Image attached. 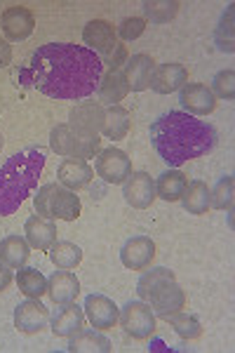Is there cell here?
<instances>
[{
    "label": "cell",
    "mask_w": 235,
    "mask_h": 353,
    "mask_svg": "<svg viewBox=\"0 0 235 353\" xmlns=\"http://www.w3.org/2000/svg\"><path fill=\"white\" fill-rule=\"evenodd\" d=\"M104 64L99 54L83 45L50 43L38 48L28 66L17 73L19 83L31 85L52 99H85L99 88Z\"/></svg>",
    "instance_id": "1"
},
{
    "label": "cell",
    "mask_w": 235,
    "mask_h": 353,
    "mask_svg": "<svg viewBox=\"0 0 235 353\" xmlns=\"http://www.w3.org/2000/svg\"><path fill=\"white\" fill-rule=\"evenodd\" d=\"M216 130L207 121H200L186 111L163 113L151 125V144L170 168L203 158L214 151Z\"/></svg>",
    "instance_id": "2"
},
{
    "label": "cell",
    "mask_w": 235,
    "mask_h": 353,
    "mask_svg": "<svg viewBox=\"0 0 235 353\" xmlns=\"http://www.w3.org/2000/svg\"><path fill=\"white\" fill-rule=\"evenodd\" d=\"M45 153L40 149H26L0 165V217H10L19 210L38 186L40 172L45 168Z\"/></svg>",
    "instance_id": "3"
},
{
    "label": "cell",
    "mask_w": 235,
    "mask_h": 353,
    "mask_svg": "<svg viewBox=\"0 0 235 353\" xmlns=\"http://www.w3.org/2000/svg\"><path fill=\"white\" fill-rule=\"evenodd\" d=\"M33 208L40 217L45 219H64L73 221L80 217V198L76 196V191L66 189L61 184H45L40 186L38 193L33 196Z\"/></svg>",
    "instance_id": "4"
},
{
    "label": "cell",
    "mask_w": 235,
    "mask_h": 353,
    "mask_svg": "<svg viewBox=\"0 0 235 353\" xmlns=\"http://www.w3.org/2000/svg\"><path fill=\"white\" fill-rule=\"evenodd\" d=\"M50 146L59 156L88 161V158H94L101 151V139L99 134L96 137L83 134L76 128H71L68 123H64V125H57L52 132H50Z\"/></svg>",
    "instance_id": "5"
},
{
    "label": "cell",
    "mask_w": 235,
    "mask_h": 353,
    "mask_svg": "<svg viewBox=\"0 0 235 353\" xmlns=\"http://www.w3.org/2000/svg\"><path fill=\"white\" fill-rule=\"evenodd\" d=\"M118 321L132 339H148L156 332V313L144 301H127Z\"/></svg>",
    "instance_id": "6"
},
{
    "label": "cell",
    "mask_w": 235,
    "mask_h": 353,
    "mask_svg": "<svg viewBox=\"0 0 235 353\" xmlns=\"http://www.w3.org/2000/svg\"><path fill=\"white\" fill-rule=\"evenodd\" d=\"M94 170L106 184H123L125 179L132 174V161L127 158V153L120 149H104L96 153Z\"/></svg>",
    "instance_id": "7"
},
{
    "label": "cell",
    "mask_w": 235,
    "mask_h": 353,
    "mask_svg": "<svg viewBox=\"0 0 235 353\" xmlns=\"http://www.w3.org/2000/svg\"><path fill=\"white\" fill-rule=\"evenodd\" d=\"M148 301H151V309L158 318L170 321L174 313L183 311V306H186V292L179 288L176 281H167L148 297Z\"/></svg>",
    "instance_id": "8"
},
{
    "label": "cell",
    "mask_w": 235,
    "mask_h": 353,
    "mask_svg": "<svg viewBox=\"0 0 235 353\" xmlns=\"http://www.w3.org/2000/svg\"><path fill=\"white\" fill-rule=\"evenodd\" d=\"M123 196L132 208L146 210L151 208L153 201L158 198L156 193V181L148 172H132L127 179L123 181Z\"/></svg>",
    "instance_id": "9"
},
{
    "label": "cell",
    "mask_w": 235,
    "mask_h": 353,
    "mask_svg": "<svg viewBox=\"0 0 235 353\" xmlns=\"http://www.w3.org/2000/svg\"><path fill=\"white\" fill-rule=\"evenodd\" d=\"M83 311L94 330H113L120 318V309L116 306V301L108 299L106 294H90L85 299Z\"/></svg>",
    "instance_id": "10"
},
{
    "label": "cell",
    "mask_w": 235,
    "mask_h": 353,
    "mask_svg": "<svg viewBox=\"0 0 235 353\" xmlns=\"http://www.w3.org/2000/svg\"><path fill=\"white\" fill-rule=\"evenodd\" d=\"M50 323V311L45 304H40L38 299L21 301L14 309V327L24 334H38L48 327Z\"/></svg>",
    "instance_id": "11"
},
{
    "label": "cell",
    "mask_w": 235,
    "mask_h": 353,
    "mask_svg": "<svg viewBox=\"0 0 235 353\" xmlns=\"http://www.w3.org/2000/svg\"><path fill=\"white\" fill-rule=\"evenodd\" d=\"M120 259L132 271H144L156 259V243L148 236H134L125 241L123 250H120Z\"/></svg>",
    "instance_id": "12"
},
{
    "label": "cell",
    "mask_w": 235,
    "mask_h": 353,
    "mask_svg": "<svg viewBox=\"0 0 235 353\" xmlns=\"http://www.w3.org/2000/svg\"><path fill=\"white\" fill-rule=\"evenodd\" d=\"M0 24H3V33L8 36V41H26L28 36L36 28V17L28 8H21V5H14V8H8L0 17Z\"/></svg>",
    "instance_id": "13"
},
{
    "label": "cell",
    "mask_w": 235,
    "mask_h": 353,
    "mask_svg": "<svg viewBox=\"0 0 235 353\" xmlns=\"http://www.w3.org/2000/svg\"><path fill=\"white\" fill-rule=\"evenodd\" d=\"M181 106L191 116H207L216 109V97L214 92L203 83H186L179 94Z\"/></svg>",
    "instance_id": "14"
},
{
    "label": "cell",
    "mask_w": 235,
    "mask_h": 353,
    "mask_svg": "<svg viewBox=\"0 0 235 353\" xmlns=\"http://www.w3.org/2000/svg\"><path fill=\"white\" fill-rule=\"evenodd\" d=\"M68 121H71L68 125L76 128L78 132L96 137L104 125V106H101V101H83L76 109H71Z\"/></svg>",
    "instance_id": "15"
},
{
    "label": "cell",
    "mask_w": 235,
    "mask_h": 353,
    "mask_svg": "<svg viewBox=\"0 0 235 353\" xmlns=\"http://www.w3.org/2000/svg\"><path fill=\"white\" fill-rule=\"evenodd\" d=\"M57 176H59L61 186L71 191H78V189H85L90 186V181L94 179V170L90 168L88 161L83 158H64L57 170Z\"/></svg>",
    "instance_id": "16"
},
{
    "label": "cell",
    "mask_w": 235,
    "mask_h": 353,
    "mask_svg": "<svg viewBox=\"0 0 235 353\" xmlns=\"http://www.w3.org/2000/svg\"><path fill=\"white\" fill-rule=\"evenodd\" d=\"M186 83H188L186 66L176 64V61H170V64H163L153 71L151 90H156L158 94H172V92H176V90H181Z\"/></svg>",
    "instance_id": "17"
},
{
    "label": "cell",
    "mask_w": 235,
    "mask_h": 353,
    "mask_svg": "<svg viewBox=\"0 0 235 353\" xmlns=\"http://www.w3.org/2000/svg\"><path fill=\"white\" fill-rule=\"evenodd\" d=\"M156 71V61L148 54H134L125 61V81L132 92H144L151 88V78Z\"/></svg>",
    "instance_id": "18"
},
{
    "label": "cell",
    "mask_w": 235,
    "mask_h": 353,
    "mask_svg": "<svg viewBox=\"0 0 235 353\" xmlns=\"http://www.w3.org/2000/svg\"><path fill=\"white\" fill-rule=\"evenodd\" d=\"M83 41H85V45H88V50H92V52H99L101 57H104L108 50L116 48L118 36H116V28L108 24V21L94 19L85 26Z\"/></svg>",
    "instance_id": "19"
},
{
    "label": "cell",
    "mask_w": 235,
    "mask_h": 353,
    "mask_svg": "<svg viewBox=\"0 0 235 353\" xmlns=\"http://www.w3.org/2000/svg\"><path fill=\"white\" fill-rule=\"evenodd\" d=\"M85 327V311L78 304H61L52 316V332L57 337H73Z\"/></svg>",
    "instance_id": "20"
},
{
    "label": "cell",
    "mask_w": 235,
    "mask_h": 353,
    "mask_svg": "<svg viewBox=\"0 0 235 353\" xmlns=\"http://www.w3.org/2000/svg\"><path fill=\"white\" fill-rule=\"evenodd\" d=\"M24 233H26V243L36 250H43V252L57 243V226L50 219L40 217V214H33V217L26 219Z\"/></svg>",
    "instance_id": "21"
},
{
    "label": "cell",
    "mask_w": 235,
    "mask_h": 353,
    "mask_svg": "<svg viewBox=\"0 0 235 353\" xmlns=\"http://www.w3.org/2000/svg\"><path fill=\"white\" fill-rule=\"evenodd\" d=\"M78 292H80V281L66 269L54 271L52 278L48 281V294L54 304H68V301L78 297Z\"/></svg>",
    "instance_id": "22"
},
{
    "label": "cell",
    "mask_w": 235,
    "mask_h": 353,
    "mask_svg": "<svg viewBox=\"0 0 235 353\" xmlns=\"http://www.w3.org/2000/svg\"><path fill=\"white\" fill-rule=\"evenodd\" d=\"M31 257V245L21 236H8L0 241V261L10 269H21Z\"/></svg>",
    "instance_id": "23"
},
{
    "label": "cell",
    "mask_w": 235,
    "mask_h": 353,
    "mask_svg": "<svg viewBox=\"0 0 235 353\" xmlns=\"http://www.w3.org/2000/svg\"><path fill=\"white\" fill-rule=\"evenodd\" d=\"M96 92H99V99L104 101V104L118 106V101H123L130 92V85H127V81H125V73H120V71L104 73L101 81H99V88H96Z\"/></svg>",
    "instance_id": "24"
},
{
    "label": "cell",
    "mask_w": 235,
    "mask_h": 353,
    "mask_svg": "<svg viewBox=\"0 0 235 353\" xmlns=\"http://www.w3.org/2000/svg\"><path fill=\"white\" fill-rule=\"evenodd\" d=\"M210 196H212V189L205 181H191V184L183 189L181 193V205H183V210L186 212H191V214H205L210 210Z\"/></svg>",
    "instance_id": "25"
},
{
    "label": "cell",
    "mask_w": 235,
    "mask_h": 353,
    "mask_svg": "<svg viewBox=\"0 0 235 353\" xmlns=\"http://www.w3.org/2000/svg\"><path fill=\"white\" fill-rule=\"evenodd\" d=\"M130 111L123 109V106H108L104 111V125H101V132H104L108 139H125L130 132Z\"/></svg>",
    "instance_id": "26"
},
{
    "label": "cell",
    "mask_w": 235,
    "mask_h": 353,
    "mask_svg": "<svg viewBox=\"0 0 235 353\" xmlns=\"http://www.w3.org/2000/svg\"><path fill=\"white\" fill-rule=\"evenodd\" d=\"M68 351L71 353H108L111 351V341H108L104 334L94 332V330H88L83 332L80 330L78 334L68 337Z\"/></svg>",
    "instance_id": "27"
},
{
    "label": "cell",
    "mask_w": 235,
    "mask_h": 353,
    "mask_svg": "<svg viewBox=\"0 0 235 353\" xmlns=\"http://www.w3.org/2000/svg\"><path fill=\"white\" fill-rule=\"evenodd\" d=\"M186 186H188L186 174L179 172V170H170V172L160 174V179L156 184V193H158V198H163V201L174 203L181 198V193Z\"/></svg>",
    "instance_id": "28"
},
{
    "label": "cell",
    "mask_w": 235,
    "mask_h": 353,
    "mask_svg": "<svg viewBox=\"0 0 235 353\" xmlns=\"http://www.w3.org/2000/svg\"><path fill=\"white\" fill-rule=\"evenodd\" d=\"M17 285L28 299H40L43 294H48L45 276L38 269H31V266H21L19 273H17Z\"/></svg>",
    "instance_id": "29"
},
{
    "label": "cell",
    "mask_w": 235,
    "mask_h": 353,
    "mask_svg": "<svg viewBox=\"0 0 235 353\" xmlns=\"http://www.w3.org/2000/svg\"><path fill=\"white\" fill-rule=\"evenodd\" d=\"M50 261L57 266V269H76V266L83 261V250L78 248L76 243L68 241H59L50 248Z\"/></svg>",
    "instance_id": "30"
},
{
    "label": "cell",
    "mask_w": 235,
    "mask_h": 353,
    "mask_svg": "<svg viewBox=\"0 0 235 353\" xmlns=\"http://www.w3.org/2000/svg\"><path fill=\"white\" fill-rule=\"evenodd\" d=\"M167 281H176V276L170 269H165V266H156V269L146 271L144 276L139 278V283H136V294L144 301H148V297Z\"/></svg>",
    "instance_id": "31"
},
{
    "label": "cell",
    "mask_w": 235,
    "mask_h": 353,
    "mask_svg": "<svg viewBox=\"0 0 235 353\" xmlns=\"http://www.w3.org/2000/svg\"><path fill=\"white\" fill-rule=\"evenodd\" d=\"M181 5L176 0H146L144 12L146 19H151V24H167L170 19H174Z\"/></svg>",
    "instance_id": "32"
},
{
    "label": "cell",
    "mask_w": 235,
    "mask_h": 353,
    "mask_svg": "<svg viewBox=\"0 0 235 353\" xmlns=\"http://www.w3.org/2000/svg\"><path fill=\"white\" fill-rule=\"evenodd\" d=\"M170 325L174 327V332L179 334L181 339H198L200 334H203V325H200L198 318L183 311L174 313V316L170 318Z\"/></svg>",
    "instance_id": "33"
},
{
    "label": "cell",
    "mask_w": 235,
    "mask_h": 353,
    "mask_svg": "<svg viewBox=\"0 0 235 353\" xmlns=\"http://www.w3.org/2000/svg\"><path fill=\"white\" fill-rule=\"evenodd\" d=\"M233 205V176H223L216 184V189L210 196V208L216 210H231Z\"/></svg>",
    "instance_id": "34"
},
{
    "label": "cell",
    "mask_w": 235,
    "mask_h": 353,
    "mask_svg": "<svg viewBox=\"0 0 235 353\" xmlns=\"http://www.w3.org/2000/svg\"><path fill=\"white\" fill-rule=\"evenodd\" d=\"M235 73H233V68H226V71H219L214 76V81H212V85H214V97H221V99H228L231 101L233 97H235Z\"/></svg>",
    "instance_id": "35"
},
{
    "label": "cell",
    "mask_w": 235,
    "mask_h": 353,
    "mask_svg": "<svg viewBox=\"0 0 235 353\" xmlns=\"http://www.w3.org/2000/svg\"><path fill=\"white\" fill-rule=\"evenodd\" d=\"M233 5H228L226 14H223L221 19V26L219 31H216V43H219V50L223 52H233Z\"/></svg>",
    "instance_id": "36"
},
{
    "label": "cell",
    "mask_w": 235,
    "mask_h": 353,
    "mask_svg": "<svg viewBox=\"0 0 235 353\" xmlns=\"http://www.w3.org/2000/svg\"><path fill=\"white\" fill-rule=\"evenodd\" d=\"M144 31H146V19H141V17H127V19H123L116 36L123 38L125 43H130L136 41Z\"/></svg>",
    "instance_id": "37"
},
{
    "label": "cell",
    "mask_w": 235,
    "mask_h": 353,
    "mask_svg": "<svg viewBox=\"0 0 235 353\" xmlns=\"http://www.w3.org/2000/svg\"><path fill=\"white\" fill-rule=\"evenodd\" d=\"M99 59H101V64L108 66V71H118V68L125 66V61L130 59V52H127V48H125V45L116 43V48L108 50V52L104 57H99Z\"/></svg>",
    "instance_id": "38"
},
{
    "label": "cell",
    "mask_w": 235,
    "mask_h": 353,
    "mask_svg": "<svg viewBox=\"0 0 235 353\" xmlns=\"http://www.w3.org/2000/svg\"><path fill=\"white\" fill-rule=\"evenodd\" d=\"M10 61H12V48H10V43H5L0 38V68L10 66Z\"/></svg>",
    "instance_id": "39"
},
{
    "label": "cell",
    "mask_w": 235,
    "mask_h": 353,
    "mask_svg": "<svg viewBox=\"0 0 235 353\" xmlns=\"http://www.w3.org/2000/svg\"><path fill=\"white\" fill-rule=\"evenodd\" d=\"M10 283H12V271H10V266H5L3 261H0V292L8 290Z\"/></svg>",
    "instance_id": "40"
},
{
    "label": "cell",
    "mask_w": 235,
    "mask_h": 353,
    "mask_svg": "<svg viewBox=\"0 0 235 353\" xmlns=\"http://www.w3.org/2000/svg\"><path fill=\"white\" fill-rule=\"evenodd\" d=\"M3 144H5V141H3V134H0V151H3Z\"/></svg>",
    "instance_id": "41"
}]
</instances>
